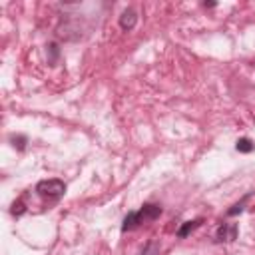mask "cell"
Wrapping results in <instances>:
<instances>
[{"mask_svg":"<svg viewBox=\"0 0 255 255\" xmlns=\"http://www.w3.org/2000/svg\"><path fill=\"white\" fill-rule=\"evenodd\" d=\"M10 211H12V215H16V217H20V215H22V213L26 211V207H24V201H22V199H18V201H14V203H12V209H10Z\"/></svg>","mask_w":255,"mask_h":255,"instance_id":"30bf717a","label":"cell"},{"mask_svg":"<svg viewBox=\"0 0 255 255\" xmlns=\"http://www.w3.org/2000/svg\"><path fill=\"white\" fill-rule=\"evenodd\" d=\"M36 193L46 199L56 201L66 193V183L62 179H42L36 183Z\"/></svg>","mask_w":255,"mask_h":255,"instance_id":"7a4b0ae2","label":"cell"},{"mask_svg":"<svg viewBox=\"0 0 255 255\" xmlns=\"http://www.w3.org/2000/svg\"><path fill=\"white\" fill-rule=\"evenodd\" d=\"M48 54H50L48 62H50V64H56V60H58V56H60V48H58V44H50V46H48Z\"/></svg>","mask_w":255,"mask_h":255,"instance_id":"9c48e42d","label":"cell"},{"mask_svg":"<svg viewBox=\"0 0 255 255\" xmlns=\"http://www.w3.org/2000/svg\"><path fill=\"white\" fill-rule=\"evenodd\" d=\"M201 223H203V219H201V217H197V219H193V221H185V223H183V225L177 229V237H179V239L187 237V235H189L193 229H197Z\"/></svg>","mask_w":255,"mask_h":255,"instance_id":"5b68a950","label":"cell"},{"mask_svg":"<svg viewBox=\"0 0 255 255\" xmlns=\"http://www.w3.org/2000/svg\"><path fill=\"white\" fill-rule=\"evenodd\" d=\"M12 141H14V147H18V149H24L26 147V137L24 135H18V137L14 135Z\"/></svg>","mask_w":255,"mask_h":255,"instance_id":"8fae6325","label":"cell"},{"mask_svg":"<svg viewBox=\"0 0 255 255\" xmlns=\"http://www.w3.org/2000/svg\"><path fill=\"white\" fill-rule=\"evenodd\" d=\"M235 147H237V151H241V153H249V151H253V141L249 139V137H239L237 139V143H235Z\"/></svg>","mask_w":255,"mask_h":255,"instance_id":"52a82bcc","label":"cell"},{"mask_svg":"<svg viewBox=\"0 0 255 255\" xmlns=\"http://www.w3.org/2000/svg\"><path fill=\"white\" fill-rule=\"evenodd\" d=\"M237 231H239L237 223H223L215 231V241L217 243H231L237 239Z\"/></svg>","mask_w":255,"mask_h":255,"instance_id":"3957f363","label":"cell"},{"mask_svg":"<svg viewBox=\"0 0 255 255\" xmlns=\"http://www.w3.org/2000/svg\"><path fill=\"white\" fill-rule=\"evenodd\" d=\"M161 215V207L157 203H143L137 211H129L126 217H124V223H122V231H129V229H135L139 227L141 223L145 221H153Z\"/></svg>","mask_w":255,"mask_h":255,"instance_id":"6da1fadb","label":"cell"},{"mask_svg":"<svg viewBox=\"0 0 255 255\" xmlns=\"http://www.w3.org/2000/svg\"><path fill=\"white\" fill-rule=\"evenodd\" d=\"M249 197H251V193H247V195H245V197H243V199H241L239 203H235V205H233L231 209H227V215H229V217H233V215H237V213H241V211L245 209V203L249 201Z\"/></svg>","mask_w":255,"mask_h":255,"instance_id":"ba28073f","label":"cell"},{"mask_svg":"<svg viewBox=\"0 0 255 255\" xmlns=\"http://www.w3.org/2000/svg\"><path fill=\"white\" fill-rule=\"evenodd\" d=\"M139 255H161V245H159V241H155V239L147 241V243L143 245V249H141Z\"/></svg>","mask_w":255,"mask_h":255,"instance_id":"8992f818","label":"cell"},{"mask_svg":"<svg viewBox=\"0 0 255 255\" xmlns=\"http://www.w3.org/2000/svg\"><path fill=\"white\" fill-rule=\"evenodd\" d=\"M135 24H137V12L133 8H126L122 12V16H120V28L129 32V30L135 28Z\"/></svg>","mask_w":255,"mask_h":255,"instance_id":"277c9868","label":"cell"}]
</instances>
